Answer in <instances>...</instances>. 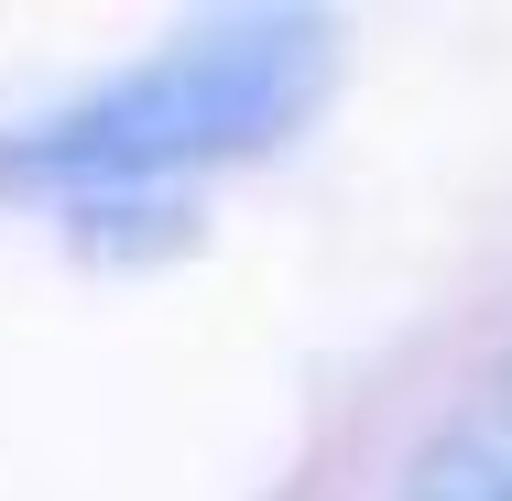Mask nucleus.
<instances>
[{"label":"nucleus","instance_id":"nucleus-1","mask_svg":"<svg viewBox=\"0 0 512 501\" xmlns=\"http://www.w3.org/2000/svg\"><path fill=\"white\" fill-rule=\"evenodd\" d=\"M327 66H338V33L316 11H218L197 33L88 77L77 99L11 120L0 186L11 197H142V186L251 164L316 109Z\"/></svg>","mask_w":512,"mask_h":501},{"label":"nucleus","instance_id":"nucleus-2","mask_svg":"<svg viewBox=\"0 0 512 501\" xmlns=\"http://www.w3.org/2000/svg\"><path fill=\"white\" fill-rule=\"evenodd\" d=\"M404 501H512V436H436L404 469Z\"/></svg>","mask_w":512,"mask_h":501}]
</instances>
